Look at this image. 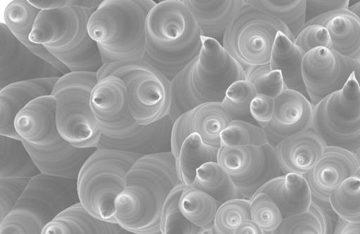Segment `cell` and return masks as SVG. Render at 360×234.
Returning <instances> with one entry per match:
<instances>
[{
  "label": "cell",
  "instance_id": "cell-1",
  "mask_svg": "<svg viewBox=\"0 0 360 234\" xmlns=\"http://www.w3.org/2000/svg\"><path fill=\"white\" fill-rule=\"evenodd\" d=\"M181 182L171 152L140 157L129 170L115 201V220L137 234H162L161 214L169 193Z\"/></svg>",
  "mask_w": 360,
  "mask_h": 234
},
{
  "label": "cell",
  "instance_id": "cell-2",
  "mask_svg": "<svg viewBox=\"0 0 360 234\" xmlns=\"http://www.w3.org/2000/svg\"><path fill=\"white\" fill-rule=\"evenodd\" d=\"M202 32L183 0H166L150 11L143 60L172 81L202 48Z\"/></svg>",
  "mask_w": 360,
  "mask_h": 234
},
{
  "label": "cell",
  "instance_id": "cell-3",
  "mask_svg": "<svg viewBox=\"0 0 360 234\" xmlns=\"http://www.w3.org/2000/svg\"><path fill=\"white\" fill-rule=\"evenodd\" d=\"M202 42L199 56L171 81L173 122L201 104L221 103L232 84L245 80L243 68L217 40L202 37Z\"/></svg>",
  "mask_w": 360,
  "mask_h": 234
},
{
  "label": "cell",
  "instance_id": "cell-4",
  "mask_svg": "<svg viewBox=\"0 0 360 234\" xmlns=\"http://www.w3.org/2000/svg\"><path fill=\"white\" fill-rule=\"evenodd\" d=\"M96 9L70 6L41 10L30 40L41 44L71 72H95L103 65L98 47L88 31Z\"/></svg>",
  "mask_w": 360,
  "mask_h": 234
},
{
  "label": "cell",
  "instance_id": "cell-5",
  "mask_svg": "<svg viewBox=\"0 0 360 234\" xmlns=\"http://www.w3.org/2000/svg\"><path fill=\"white\" fill-rule=\"evenodd\" d=\"M152 0H104L89 18L88 31L103 65L143 60Z\"/></svg>",
  "mask_w": 360,
  "mask_h": 234
},
{
  "label": "cell",
  "instance_id": "cell-6",
  "mask_svg": "<svg viewBox=\"0 0 360 234\" xmlns=\"http://www.w3.org/2000/svg\"><path fill=\"white\" fill-rule=\"evenodd\" d=\"M79 202L77 180L39 174L0 221V234H42L60 213Z\"/></svg>",
  "mask_w": 360,
  "mask_h": 234
},
{
  "label": "cell",
  "instance_id": "cell-7",
  "mask_svg": "<svg viewBox=\"0 0 360 234\" xmlns=\"http://www.w3.org/2000/svg\"><path fill=\"white\" fill-rule=\"evenodd\" d=\"M141 157L97 148L82 167L77 179L78 197L83 207L99 219L117 223L115 201L126 186L129 170Z\"/></svg>",
  "mask_w": 360,
  "mask_h": 234
},
{
  "label": "cell",
  "instance_id": "cell-8",
  "mask_svg": "<svg viewBox=\"0 0 360 234\" xmlns=\"http://www.w3.org/2000/svg\"><path fill=\"white\" fill-rule=\"evenodd\" d=\"M95 72H70L60 77L51 95L56 100V124L60 136L77 148H97L101 126L91 106Z\"/></svg>",
  "mask_w": 360,
  "mask_h": 234
},
{
  "label": "cell",
  "instance_id": "cell-9",
  "mask_svg": "<svg viewBox=\"0 0 360 234\" xmlns=\"http://www.w3.org/2000/svg\"><path fill=\"white\" fill-rule=\"evenodd\" d=\"M98 81L115 76L123 81L133 118L141 125L156 122L169 114L171 81L143 60L104 64Z\"/></svg>",
  "mask_w": 360,
  "mask_h": 234
},
{
  "label": "cell",
  "instance_id": "cell-10",
  "mask_svg": "<svg viewBox=\"0 0 360 234\" xmlns=\"http://www.w3.org/2000/svg\"><path fill=\"white\" fill-rule=\"evenodd\" d=\"M280 32L295 41V37L283 22L244 1L224 34L222 46L243 70L268 64Z\"/></svg>",
  "mask_w": 360,
  "mask_h": 234
},
{
  "label": "cell",
  "instance_id": "cell-11",
  "mask_svg": "<svg viewBox=\"0 0 360 234\" xmlns=\"http://www.w3.org/2000/svg\"><path fill=\"white\" fill-rule=\"evenodd\" d=\"M312 128L326 146L352 152L360 148V87L354 72L342 89L314 106Z\"/></svg>",
  "mask_w": 360,
  "mask_h": 234
},
{
  "label": "cell",
  "instance_id": "cell-12",
  "mask_svg": "<svg viewBox=\"0 0 360 234\" xmlns=\"http://www.w3.org/2000/svg\"><path fill=\"white\" fill-rule=\"evenodd\" d=\"M217 162L248 200H251L265 183L283 175L275 149L269 143L262 146H220Z\"/></svg>",
  "mask_w": 360,
  "mask_h": 234
},
{
  "label": "cell",
  "instance_id": "cell-13",
  "mask_svg": "<svg viewBox=\"0 0 360 234\" xmlns=\"http://www.w3.org/2000/svg\"><path fill=\"white\" fill-rule=\"evenodd\" d=\"M352 60L323 47L314 48L304 55L302 78L314 106L343 88L353 72Z\"/></svg>",
  "mask_w": 360,
  "mask_h": 234
},
{
  "label": "cell",
  "instance_id": "cell-14",
  "mask_svg": "<svg viewBox=\"0 0 360 234\" xmlns=\"http://www.w3.org/2000/svg\"><path fill=\"white\" fill-rule=\"evenodd\" d=\"M359 168L355 152L327 146L315 166L303 175L309 184L312 202L331 216L335 214L330 204L331 195L346 179L357 174Z\"/></svg>",
  "mask_w": 360,
  "mask_h": 234
},
{
  "label": "cell",
  "instance_id": "cell-15",
  "mask_svg": "<svg viewBox=\"0 0 360 234\" xmlns=\"http://www.w3.org/2000/svg\"><path fill=\"white\" fill-rule=\"evenodd\" d=\"M64 74L37 56L0 22V89L15 82Z\"/></svg>",
  "mask_w": 360,
  "mask_h": 234
},
{
  "label": "cell",
  "instance_id": "cell-16",
  "mask_svg": "<svg viewBox=\"0 0 360 234\" xmlns=\"http://www.w3.org/2000/svg\"><path fill=\"white\" fill-rule=\"evenodd\" d=\"M91 106L101 133L120 134L138 124L131 113L125 84L115 76L98 81L91 92Z\"/></svg>",
  "mask_w": 360,
  "mask_h": 234
},
{
  "label": "cell",
  "instance_id": "cell-17",
  "mask_svg": "<svg viewBox=\"0 0 360 234\" xmlns=\"http://www.w3.org/2000/svg\"><path fill=\"white\" fill-rule=\"evenodd\" d=\"M232 121L221 103L201 104L181 115L173 124L171 152L177 158L184 141L197 134L214 148L221 146V134Z\"/></svg>",
  "mask_w": 360,
  "mask_h": 234
},
{
  "label": "cell",
  "instance_id": "cell-18",
  "mask_svg": "<svg viewBox=\"0 0 360 234\" xmlns=\"http://www.w3.org/2000/svg\"><path fill=\"white\" fill-rule=\"evenodd\" d=\"M174 122L169 115L149 124H137L120 134L101 133L98 149L120 150L141 156L171 152Z\"/></svg>",
  "mask_w": 360,
  "mask_h": 234
},
{
  "label": "cell",
  "instance_id": "cell-19",
  "mask_svg": "<svg viewBox=\"0 0 360 234\" xmlns=\"http://www.w3.org/2000/svg\"><path fill=\"white\" fill-rule=\"evenodd\" d=\"M314 105L296 91L285 89L274 99L272 119L264 128L274 148L281 141L312 128Z\"/></svg>",
  "mask_w": 360,
  "mask_h": 234
},
{
  "label": "cell",
  "instance_id": "cell-20",
  "mask_svg": "<svg viewBox=\"0 0 360 234\" xmlns=\"http://www.w3.org/2000/svg\"><path fill=\"white\" fill-rule=\"evenodd\" d=\"M14 126L22 141L38 147L58 142L60 136L56 124V100L52 96L37 98L16 115Z\"/></svg>",
  "mask_w": 360,
  "mask_h": 234
},
{
  "label": "cell",
  "instance_id": "cell-21",
  "mask_svg": "<svg viewBox=\"0 0 360 234\" xmlns=\"http://www.w3.org/2000/svg\"><path fill=\"white\" fill-rule=\"evenodd\" d=\"M41 174L75 179L97 148H77L61 138L56 143L38 147L23 141Z\"/></svg>",
  "mask_w": 360,
  "mask_h": 234
},
{
  "label": "cell",
  "instance_id": "cell-22",
  "mask_svg": "<svg viewBox=\"0 0 360 234\" xmlns=\"http://www.w3.org/2000/svg\"><path fill=\"white\" fill-rule=\"evenodd\" d=\"M58 79L49 77L22 81L0 89V135L22 140L14 126L16 115L34 99L51 95Z\"/></svg>",
  "mask_w": 360,
  "mask_h": 234
},
{
  "label": "cell",
  "instance_id": "cell-23",
  "mask_svg": "<svg viewBox=\"0 0 360 234\" xmlns=\"http://www.w3.org/2000/svg\"><path fill=\"white\" fill-rule=\"evenodd\" d=\"M326 147L321 136L310 128L281 141L274 149L283 174L303 176L315 166Z\"/></svg>",
  "mask_w": 360,
  "mask_h": 234
},
{
  "label": "cell",
  "instance_id": "cell-24",
  "mask_svg": "<svg viewBox=\"0 0 360 234\" xmlns=\"http://www.w3.org/2000/svg\"><path fill=\"white\" fill-rule=\"evenodd\" d=\"M324 27L330 37L332 50L360 62V19L349 9H340L316 16L304 25Z\"/></svg>",
  "mask_w": 360,
  "mask_h": 234
},
{
  "label": "cell",
  "instance_id": "cell-25",
  "mask_svg": "<svg viewBox=\"0 0 360 234\" xmlns=\"http://www.w3.org/2000/svg\"><path fill=\"white\" fill-rule=\"evenodd\" d=\"M258 193L270 197L283 219L307 212L312 203L307 181L302 175L297 174L278 176L265 183L256 193Z\"/></svg>",
  "mask_w": 360,
  "mask_h": 234
},
{
  "label": "cell",
  "instance_id": "cell-26",
  "mask_svg": "<svg viewBox=\"0 0 360 234\" xmlns=\"http://www.w3.org/2000/svg\"><path fill=\"white\" fill-rule=\"evenodd\" d=\"M41 10L32 6L29 1L14 0L6 7L4 13V23L11 32L22 44L37 56L58 69L64 75L70 70L41 44L32 43L30 36Z\"/></svg>",
  "mask_w": 360,
  "mask_h": 234
},
{
  "label": "cell",
  "instance_id": "cell-27",
  "mask_svg": "<svg viewBox=\"0 0 360 234\" xmlns=\"http://www.w3.org/2000/svg\"><path fill=\"white\" fill-rule=\"evenodd\" d=\"M195 19L202 36L217 40L224 34L244 0H183Z\"/></svg>",
  "mask_w": 360,
  "mask_h": 234
},
{
  "label": "cell",
  "instance_id": "cell-28",
  "mask_svg": "<svg viewBox=\"0 0 360 234\" xmlns=\"http://www.w3.org/2000/svg\"><path fill=\"white\" fill-rule=\"evenodd\" d=\"M120 228L117 223L94 216L79 202L60 213L42 234H117Z\"/></svg>",
  "mask_w": 360,
  "mask_h": 234
},
{
  "label": "cell",
  "instance_id": "cell-29",
  "mask_svg": "<svg viewBox=\"0 0 360 234\" xmlns=\"http://www.w3.org/2000/svg\"><path fill=\"white\" fill-rule=\"evenodd\" d=\"M304 55L293 41L280 32L273 46L269 65L272 70L281 72L288 89L300 92L309 98L302 78Z\"/></svg>",
  "mask_w": 360,
  "mask_h": 234
},
{
  "label": "cell",
  "instance_id": "cell-30",
  "mask_svg": "<svg viewBox=\"0 0 360 234\" xmlns=\"http://www.w3.org/2000/svg\"><path fill=\"white\" fill-rule=\"evenodd\" d=\"M219 148L205 143L199 135L193 134L183 143L176 158L180 181L186 186L193 183L197 170L208 162H217Z\"/></svg>",
  "mask_w": 360,
  "mask_h": 234
},
{
  "label": "cell",
  "instance_id": "cell-31",
  "mask_svg": "<svg viewBox=\"0 0 360 234\" xmlns=\"http://www.w3.org/2000/svg\"><path fill=\"white\" fill-rule=\"evenodd\" d=\"M39 174L22 140L0 135V178H32Z\"/></svg>",
  "mask_w": 360,
  "mask_h": 234
},
{
  "label": "cell",
  "instance_id": "cell-32",
  "mask_svg": "<svg viewBox=\"0 0 360 234\" xmlns=\"http://www.w3.org/2000/svg\"><path fill=\"white\" fill-rule=\"evenodd\" d=\"M191 186L210 195L221 204L231 200L244 198L218 162H208L200 167Z\"/></svg>",
  "mask_w": 360,
  "mask_h": 234
},
{
  "label": "cell",
  "instance_id": "cell-33",
  "mask_svg": "<svg viewBox=\"0 0 360 234\" xmlns=\"http://www.w3.org/2000/svg\"><path fill=\"white\" fill-rule=\"evenodd\" d=\"M220 205L210 195L191 185L185 187L179 202L183 215L192 223L207 231L212 229Z\"/></svg>",
  "mask_w": 360,
  "mask_h": 234
},
{
  "label": "cell",
  "instance_id": "cell-34",
  "mask_svg": "<svg viewBox=\"0 0 360 234\" xmlns=\"http://www.w3.org/2000/svg\"><path fill=\"white\" fill-rule=\"evenodd\" d=\"M331 216L312 202L303 214L284 218L272 234H333Z\"/></svg>",
  "mask_w": 360,
  "mask_h": 234
},
{
  "label": "cell",
  "instance_id": "cell-35",
  "mask_svg": "<svg viewBox=\"0 0 360 234\" xmlns=\"http://www.w3.org/2000/svg\"><path fill=\"white\" fill-rule=\"evenodd\" d=\"M250 6L283 22L295 38L304 27L307 16L305 0H244Z\"/></svg>",
  "mask_w": 360,
  "mask_h": 234
},
{
  "label": "cell",
  "instance_id": "cell-36",
  "mask_svg": "<svg viewBox=\"0 0 360 234\" xmlns=\"http://www.w3.org/2000/svg\"><path fill=\"white\" fill-rule=\"evenodd\" d=\"M330 204L338 219L360 222V174L346 179L331 195Z\"/></svg>",
  "mask_w": 360,
  "mask_h": 234
},
{
  "label": "cell",
  "instance_id": "cell-37",
  "mask_svg": "<svg viewBox=\"0 0 360 234\" xmlns=\"http://www.w3.org/2000/svg\"><path fill=\"white\" fill-rule=\"evenodd\" d=\"M186 186L179 182L166 199L161 214L162 234H202L207 231L188 221L179 209V200Z\"/></svg>",
  "mask_w": 360,
  "mask_h": 234
},
{
  "label": "cell",
  "instance_id": "cell-38",
  "mask_svg": "<svg viewBox=\"0 0 360 234\" xmlns=\"http://www.w3.org/2000/svg\"><path fill=\"white\" fill-rule=\"evenodd\" d=\"M256 94V90L251 83L239 80L229 87L221 104L232 120L250 122L249 120L252 117L250 108Z\"/></svg>",
  "mask_w": 360,
  "mask_h": 234
},
{
  "label": "cell",
  "instance_id": "cell-39",
  "mask_svg": "<svg viewBox=\"0 0 360 234\" xmlns=\"http://www.w3.org/2000/svg\"><path fill=\"white\" fill-rule=\"evenodd\" d=\"M250 219V200L235 199L219 207L209 234H231L245 220Z\"/></svg>",
  "mask_w": 360,
  "mask_h": 234
},
{
  "label": "cell",
  "instance_id": "cell-40",
  "mask_svg": "<svg viewBox=\"0 0 360 234\" xmlns=\"http://www.w3.org/2000/svg\"><path fill=\"white\" fill-rule=\"evenodd\" d=\"M267 143L264 129L243 120H232L221 134V146H262Z\"/></svg>",
  "mask_w": 360,
  "mask_h": 234
},
{
  "label": "cell",
  "instance_id": "cell-41",
  "mask_svg": "<svg viewBox=\"0 0 360 234\" xmlns=\"http://www.w3.org/2000/svg\"><path fill=\"white\" fill-rule=\"evenodd\" d=\"M244 71L245 80L254 86L257 93L275 99L287 89L281 72L272 70L269 63L251 66Z\"/></svg>",
  "mask_w": 360,
  "mask_h": 234
},
{
  "label": "cell",
  "instance_id": "cell-42",
  "mask_svg": "<svg viewBox=\"0 0 360 234\" xmlns=\"http://www.w3.org/2000/svg\"><path fill=\"white\" fill-rule=\"evenodd\" d=\"M283 219L278 207L266 193H256L250 200V220L263 230L273 233Z\"/></svg>",
  "mask_w": 360,
  "mask_h": 234
},
{
  "label": "cell",
  "instance_id": "cell-43",
  "mask_svg": "<svg viewBox=\"0 0 360 234\" xmlns=\"http://www.w3.org/2000/svg\"><path fill=\"white\" fill-rule=\"evenodd\" d=\"M31 178H0V221L15 207Z\"/></svg>",
  "mask_w": 360,
  "mask_h": 234
},
{
  "label": "cell",
  "instance_id": "cell-44",
  "mask_svg": "<svg viewBox=\"0 0 360 234\" xmlns=\"http://www.w3.org/2000/svg\"><path fill=\"white\" fill-rule=\"evenodd\" d=\"M294 43L305 54L319 47L332 49L331 40L327 30L319 25H304L295 37Z\"/></svg>",
  "mask_w": 360,
  "mask_h": 234
},
{
  "label": "cell",
  "instance_id": "cell-45",
  "mask_svg": "<svg viewBox=\"0 0 360 234\" xmlns=\"http://www.w3.org/2000/svg\"><path fill=\"white\" fill-rule=\"evenodd\" d=\"M274 107V98L257 93L250 108L251 117L260 127L264 129L272 119Z\"/></svg>",
  "mask_w": 360,
  "mask_h": 234
},
{
  "label": "cell",
  "instance_id": "cell-46",
  "mask_svg": "<svg viewBox=\"0 0 360 234\" xmlns=\"http://www.w3.org/2000/svg\"><path fill=\"white\" fill-rule=\"evenodd\" d=\"M29 2L39 10H51L70 6H79L96 9L103 1L89 0H29Z\"/></svg>",
  "mask_w": 360,
  "mask_h": 234
},
{
  "label": "cell",
  "instance_id": "cell-47",
  "mask_svg": "<svg viewBox=\"0 0 360 234\" xmlns=\"http://www.w3.org/2000/svg\"><path fill=\"white\" fill-rule=\"evenodd\" d=\"M349 3V1L348 0H309L306 1L307 12L309 11V13L314 15V18H315L331 11L348 9Z\"/></svg>",
  "mask_w": 360,
  "mask_h": 234
},
{
  "label": "cell",
  "instance_id": "cell-48",
  "mask_svg": "<svg viewBox=\"0 0 360 234\" xmlns=\"http://www.w3.org/2000/svg\"><path fill=\"white\" fill-rule=\"evenodd\" d=\"M333 234H360V222H350L338 219Z\"/></svg>",
  "mask_w": 360,
  "mask_h": 234
},
{
  "label": "cell",
  "instance_id": "cell-49",
  "mask_svg": "<svg viewBox=\"0 0 360 234\" xmlns=\"http://www.w3.org/2000/svg\"><path fill=\"white\" fill-rule=\"evenodd\" d=\"M231 234H272L258 226L250 219L245 220Z\"/></svg>",
  "mask_w": 360,
  "mask_h": 234
},
{
  "label": "cell",
  "instance_id": "cell-50",
  "mask_svg": "<svg viewBox=\"0 0 360 234\" xmlns=\"http://www.w3.org/2000/svg\"><path fill=\"white\" fill-rule=\"evenodd\" d=\"M353 72L354 73L355 79L360 87V62L352 60Z\"/></svg>",
  "mask_w": 360,
  "mask_h": 234
},
{
  "label": "cell",
  "instance_id": "cell-51",
  "mask_svg": "<svg viewBox=\"0 0 360 234\" xmlns=\"http://www.w3.org/2000/svg\"><path fill=\"white\" fill-rule=\"evenodd\" d=\"M348 9L356 14L360 19V1L349 6Z\"/></svg>",
  "mask_w": 360,
  "mask_h": 234
},
{
  "label": "cell",
  "instance_id": "cell-52",
  "mask_svg": "<svg viewBox=\"0 0 360 234\" xmlns=\"http://www.w3.org/2000/svg\"><path fill=\"white\" fill-rule=\"evenodd\" d=\"M117 234H137V233H132L131 231L127 230L121 228Z\"/></svg>",
  "mask_w": 360,
  "mask_h": 234
},
{
  "label": "cell",
  "instance_id": "cell-53",
  "mask_svg": "<svg viewBox=\"0 0 360 234\" xmlns=\"http://www.w3.org/2000/svg\"><path fill=\"white\" fill-rule=\"evenodd\" d=\"M357 158H358V160L359 162V164H360V148L357 150V151L355 152Z\"/></svg>",
  "mask_w": 360,
  "mask_h": 234
},
{
  "label": "cell",
  "instance_id": "cell-54",
  "mask_svg": "<svg viewBox=\"0 0 360 234\" xmlns=\"http://www.w3.org/2000/svg\"><path fill=\"white\" fill-rule=\"evenodd\" d=\"M202 234H209V231H205Z\"/></svg>",
  "mask_w": 360,
  "mask_h": 234
},
{
  "label": "cell",
  "instance_id": "cell-55",
  "mask_svg": "<svg viewBox=\"0 0 360 234\" xmlns=\"http://www.w3.org/2000/svg\"><path fill=\"white\" fill-rule=\"evenodd\" d=\"M359 174H360V168H359Z\"/></svg>",
  "mask_w": 360,
  "mask_h": 234
}]
</instances>
